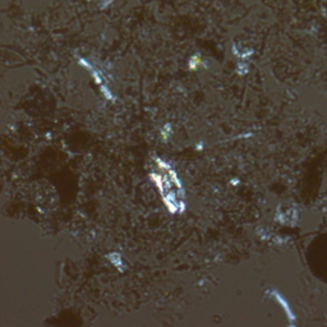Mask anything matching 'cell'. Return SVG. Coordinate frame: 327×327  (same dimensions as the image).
Wrapping results in <instances>:
<instances>
[{
    "label": "cell",
    "instance_id": "6da1fadb",
    "mask_svg": "<svg viewBox=\"0 0 327 327\" xmlns=\"http://www.w3.org/2000/svg\"><path fill=\"white\" fill-rule=\"evenodd\" d=\"M150 176L160 192V196L165 203L166 209L172 213L182 212L184 209L182 186L175 172L170 168V165L162 161L161 159H157L155 170L151 173Z\"/></svg>",
    "mask_w": 327,
    "mask_h": 327
}]
</instances>
